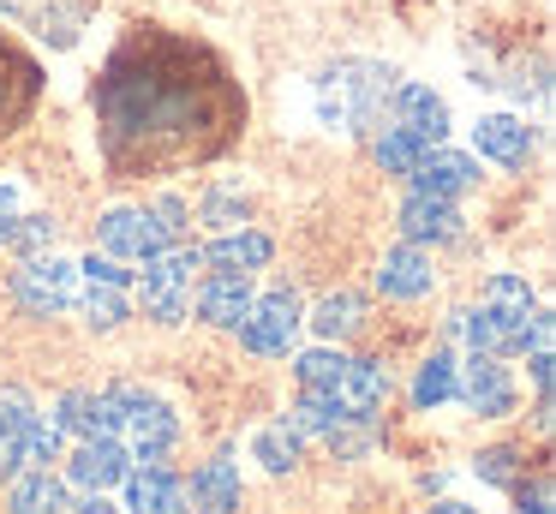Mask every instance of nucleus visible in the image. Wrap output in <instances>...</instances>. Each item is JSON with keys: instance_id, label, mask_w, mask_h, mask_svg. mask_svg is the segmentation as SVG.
Returning a JSON list of instances; mask_svg holds the SVG:
<instances>
[{"instance_id": "1", "label": "nucleus", "mask_w": 556, "mask_h": 514, "mask_svg": "<svg viewBox=\"0 0 556 514\" xmlns=\"http://www.w3.org/2000/svg\"><path fill=\"white\" fill-rule=\"evenodd\" d=\"M102 155L121 174H150L168 162H204L240 131L245 102L228 72L180 36H132L97 78Z\"/></svg>"}, {"instance_id": "2", "label": "nucleus", "mask_w": 556, "mask_h": 514, "mask_svg": "<svg viewBox=\"0 0 556 514\" xmlns=\"http://www.w3.org/2000/svg\"><path fill=\"white\" fill-rule=\"evenodd\" d=\"M395 66H383V60H336V66L317 72L312 84V108L317 120H324L329 131H365L383 120L389 108V90H395Z\"/></svg>"}, {"instance_id": "3", "label": "nucleus", "mask_w": 556, "mask_h": 514, "mask_svg": "<svg viewBox=\"0 0 556 514\" xmlns=\"http://www.w3.org/2000/svg\"><path fill=\"white\" fill-rule=\"evenodd\" d=\"M186 215L192 210H186L180 198H156L150 210H109L97 222V246L109 251V258H121V263H144V258H156V251L180 246Z\"/></svg>"}, {"instance_id": "4", "label": "nucleus", "mask_w": 556, "mask_h": 514, "mask_svg": "<svg viewBox=\"0 0 556 514\" xmlns=\"http://www.w3.org/2000/svg\"><path fill=\"white\" fill-rule=\"evenodd\" d=\"M204 269V258H198V246H168L156 251V258H144V275H138V293L132 305L144 311L150 323H186L192 317V275Z\"/></svg>"}, {"instance_id": "5", "label": "nucleus", "mask_w": 556, "mask_h": 514, "mask_svg": "<svg viewBox=\"0 0 556 514\" xmlns=\"http://www.w3.org/2000/svg\"><path fill=\"white\" fill-rule=\"evenodd\" d=\"M305 329V299L293 287H269L252 299V311L240 317V347L257 359H288L293 335Z\"/></svg>"}, {"instance_id": "6", "label": "nucleus", "mask_w": 556, "mask_h": 514, "mask_svg": "<svg viewBox=\"0 0 556 514\" xmlns=\"http://www.w3.org/2000/svg\"><path fill=\"white\" fill-rule=\"evenodd\" d=\"M13 299H18L25 317H66V311L78 305V263L54 258V251L25 258L13 275Z\"/></svg>"}, {"instance_id": "7", "label": "nucleus", "mask_w": 556, "mask_h": 514, "mask_svg": "<svg viewBox=\"0 0 556 514\" xmlns=\"http://www.w3.org/2000/svg\"><path fill=\"white\" fill-rule=\"evenodd\" d=\"M121 442L132 461H162L180 442V413L150 389H121Z\"/></svg>"}, {"instance_id": "8", "label": "nucleus", "mask_w": 556, "mask_h": 514, "mask_svg": "<svg viewBox=\"0 0 556 514\" xmlns=\"http://www.w3.org/2000/svg\"><path fill=\"white\" fill-rule=\"evenodd\" d=\"M0 18H13L18 30H30L49 48H73L78 36H85L90 12L78 7V0H0Z\"/></svg>"}, {"instance_id": "9", "label": "nucleus", "mask_w": 556, "mask_h": 514, "mask_svg": "<svg viewBox=\"0 0 556 514\" xmlns=\"http://www.w3.org/2000/svg\"><path fill=\"white\" fill-rule=\"evenodd\" d=\"M455 401L479 418H503L515 406V377H508V365L496 353H472L455 371Z\"/></svg>"}, {"instance_id": "10", "label": "nucleus", "mask_w": 556, "mask_h": 514, "mask_svg": "<svg viewBox=\"0 0 556 514\" xmlns=\"http://www.w3.org/2000/svg\"><path fill=\"white\" fill-rule=\"evenodd\" d=\"M54 425L66 437H121V389H66L54 401Z\"/></svg>"}, {"instance_id": "11", "label": "nucleus", "mask_w": 556, "mask_h": 514, "mask_svg": "<svg viewBox=\"0 0 556 514\" xmlns=\"http://www.w3.org/2000/svg\"><path fill=\"white\" fill-rule=\"evenodd\" d=\"M121 485H126V509L121 514H192L180 473H174V466H162V461H138Z\"/></svg>"}, {"instance_id": "12", "label": "nucleus", "mask_w": 556, "mask_h": 514, "mask_svg": "<svg viewBox=\"0 0 556 514\" xmlns=\"http://www.w3.org/2000/svg\"><path fill=\"white\" fill-rule=\"evenodd\" d=\"M126 473H132V449L121 437H85L66 454V485L78 490H114Z\"/></svg>"}, {"instance_id": "13", "label": "nucleus", "mask_w": 556, "mask_h": 514, "mask_svg": "<svg viewBox=\"0 0 556 514\" xmlns=\"http://www.w3.org/2000/svg\"><path fill=\"white\" fill-rule=\"evenodd\" d=\"M407 186H413V191H425V198H460V191L479 186V155L431 143V150L419 155V167L407 174Z\"/></svg>"}, {"instance_id": "14", "label": "nucleus", "mask_w": 556, "mask_h": 514, "mask_svg": "<svg viewBox=\"0 0 556 514\" xmlns=\"http://www.w3.org/2000/svg\"><path fill=\"white\" fill-rule=\"evenodd\" d=\"M198 258H204L210 275H257L269 258H276V239L257 234V227H228L222 239L198 246Z\"/></svg>"}, {"instance_id": "15", "label": "nucleus", "mask_w": 556, "mask_h": 514, "mask_svg": "<svg viewBox=\"0 0 556 514\" xmlns=\"http://www.w3.org/2000/svg\"><path fill=\"white\" fill-rule=\"evenodd\" d=\"M437 281L431 269V251L413 246V239H401V246L383 251V263H377V293L383 299H425Z\"/></svg>"}, {"instance_id": "16", "label": "nucleus", "mask_w": 556, "mask_h": 514, "mask_svg": "<svg viewBox=\"0 0 556 514\" xmlns=\"http://www.w3.org/2000/svg\"><path fill=\"white\" fill-rule=\"evenodd\" d=\"M395 227H401V239H413V246H448V239H460V210H455V198L407 191Z\"/></svg>"}, {"instance_id": "17", "label": "nucleus", "mask_w": 556, "mask_h": 514, "mask_svg": "<svg viewBox=\"0 0 556 514\" xmlns=\"http://www.w3.org/2000/svg\"><path fill=\"white\" fill-rule=\"evenodd\" d=\"M532 126L520 114H484L479 126H472V155H484V162L496 167H527L532 162Z\"/></svg>"}, {"instance_id": "18", "label": "nucleus", "mask_w": 556, "mask_h": 514, "mask_svg": "<svg viewBox=\"0 0 556 514\" xmlns=\"http://www.w3.org/2000/svg\"><path fill=\"white\" fill-rule=\"evenodd\" d=\"M389 114H395V126H407L413 138H425V143L448 138V102L431 84H395V90H389Z\"/></svg>"}, {"instance_id": "19", "label": "nucleus", "mask_w": 556, "mask_h": 514, "mask_svg": "<svg viewBox=\"0 0 556 514\" xmlns=\"http://www.w3.org/2000/svg\"><path fill=\"white\" fill-rule=\"evenodd\" d=\"M252 299H257L252 275H204V281H198L192 311L204 323H216V329H240V317L252 311Z\"/></svg>"}, {"instance_id": "20", "label": "nucleus", "mask_w": 556, "mask_h": 514, "mask_svg": "<svg viewBox=\"0 0 556 514\" xmlns=\"http://www.w3.org/2000/svg\"><path fill=\"white\" fill-rule=\"evenodd\" d=\"M186 502H192V514H233L240 509V466H233V454H216V461L198 466L192 485H186Z\"/></svg>"}, {"instance_id": "21", "label": "nucleus", "mask_w": 556, "mask_h": 514, "mask_svg": "<svg viewBox=\"0 0 556 514\" xmlns=\"http://www.w3.org/2000/svg\"><path fill=\"white\" fill-rule=\"evenodd\" d=\"M329 394L341 401L348 418H365V425H371V413L383 406V394H389V371L377 365V359H348V371H341V383Z\"/></svg>"}, {"instance_id": "22", "label": "nucleus", "mask_w": 556, "mask_h": 514, "mask_svg": "<svg viewBox=\"0 0 556 514\" xmlns=\"http://www.w3.org/2000/svg\"><path fill=\"white\" fill-rule=\"evenodd\" d=\"M365 293H353V287H341V293H329V299H317L312 311H305V323L317 329V341H329V347H341L348 335H359L365 329Z\"/></svg>"}, {"instance_id": "23", "label": "nucleus", "mask_w": 556, "mask_h": 514, "mask_svg": "<svg viewBox=\"0 0 556 514\" xmlns=\"http://www.w3.org/2000/svg\"><path fill=\"white\" fill-rule=\"evenodd\" d=\"M7 509L13 514H66V478H54L49 466H25V473H13Z\"/></svg>"}, {"instance_id": "24", "label": "nucleus", "mask_w": 556, "mask_h": 514, "mask_svg": "<svg viewBox=\"0 0 556 514\" xmlns=\"http://www.w3.org/2000/svg\"><path fill=\"white\" fill-rule=\"evenodd\" d=\"M455 353L448 347H437L431 359H425L419 371H413V406H425V413H437V406L455 401Z\"/></svg>"}, {"instance_id": "25", "label": "nucleus", "mask_w": 556, "mask_h": 514, "mask_svg": "<svg viewBox=\"0 0 556 514\" xmlns=\"http://www.w3.org/2000/svg\"><path fill=\"white\" fill-rule=\"evenodd\" d=\"M78 311H85V323L97 335H109L132 317V287H85L78 281Z\"/></svg>"}, {"instance_id": "26", "label": "nucleus", "mask_w": 556, "mask_h": 514, "mask_svg": "<svg viewBox=\"0 0 556 514\" xmlns=\"http://www.w3.org/2000/svg\"><path fill=\"white\" fill-rule=\"evenodd\" d=\"M341 418H348V413H341V401L329 389H300V401H293V413L281 418V425L300 430V437H329Z\"/></svg>"}, {"instance_id": "27", "label": "nucleus", "mask_w": 556, "mask_h": 514, "mask_svg": "<svg viewBox=\"0 0 556 514\" xmlns=\"http://www.w3.org/2000/svg\"><path fill=\"white\" fill-rule=\"evenodd\" d=\"M425 150H431V143L413 138V131H407V126H395V120H389V126L377 131V143H371V155H377V167H383V174H413Z\"/></svg>"}, {"instance_id": "28", "label": "nucleus", "mask_w": 556, "mask_h": 514, "mask_svg": "<svg viewBox=\"0 0 556 514\" xmlns=\"http://www.w3.org/2000/svg\"><path fill=\"white\" fill-rule=\"evenodd\" d=\"M61 442H66V430L54 425V418H30L25 430L13 437V449H18V466H49V461H61Z\"/></svg>"}, {"instance_id": "29", "label": "nucleus", "mask_w": 556, "mask_h": 514, "mask_svg": "<svg viewBox=\"0 0 556 514\" xmlns=\"http://www.w3.org/2000/svg\"><path fill=\"white\" fill-rule=\"evenodd\" d=\"M341 371H348V353L341 347H305L300 359H293V377H300V389H336Z\"/></svg>"}, {"instance_id": "30", "label": "nucleus", "mask_w": 556, "mask_h": 514, "mask_svg": "<svg viewBox=\"0 0 556 514\" xmlns=\"http://www.w3.org/2000/svg\"><path fill=\"white\" fill-rule=\"evenodd\" d=\"M300 449H305V437L288 425H269L252 437V454L264 461V473H293V466H300Z\"/></svg>"}, {"instance_id": "31", "label": "nucleus", "mask_w": 556, "mask_h": 514, "mask_svg": "<svg viewBox=\"0 0 556 514\" xmlns=\"http://www.w3.org/2000/svg\"><path fill=\"white\" fill-rule=\"evenodd\" d=\"M479 305H491V311H508V317H527L539 299H532V287L520 281V275H508V269H496L491 281H484V293H479Z\"/></svg>"}, {"instance_id": "32", "label": "nucleus", "mask_w": 556, "mask_h": 514, "mask_svg": "<svg viewBox=\"0 0 556 514\" xmlns=\"http://www.w3.org/2000/svg\"><path fill=\"white\" fill-rule=\"evenodd\" d=\"M54 234H61L54 215H18L13 234H7V246H13L18 258H42V251H54Z\"/></svg>"}, {"instance_id": "33", "label": "nucleus", "mask_w": 556, "mask_h": 514, "mask_svg": "<svg viewBox=\"0 0 556 514\" xmlns=\"http://www.w3.org/2000/svg\"><path fill=\"white\" fill-rule=\"evenodd\" d=\"M7 90H30V66H25V60H18L7 42H0V120L25 108V96H7Z\"/></svg>"}, {"instance_id": "34", "label": "nucleus", "mask_w": 556, "mask_h": 514, "mask_svg": "<svg viewBox=\"0 0 556 514\" xmlns=\"http://www.w3.org/2000/svg\"><path fill=\"white\" fill-rule=\"evenodd\" d=\"M30 418H37V401H30V389H18V383H0V437H18Z\"/></svg>"}, {"instance_id": "35", "label": "nucleus", "mask_w": 556, "mask_h": 514, "mask_svg": "<svg viewBox=\"0 0 556 514\" xmlns=\"http://www.w3.org/2000/svg\"><path fill=\"white\" fill-rule=\"evenodd\" d=\"M78 281L85 287H132V269H126L121 258H109V251H90V258L78 263Z\"/></svg>"}, {"instance_id": "36", "label": "nucleus", "mask_w": 556, "mask_h": 514, "mask_svg": "<svg viewBox=\"0 0 556 514\" xmlns=\"http://www.w3.org/2000/svg\"><path fill=\"white\" fill-rule=\"evenodd\" d=\"M204 222H216V227H240V222H245V198H240L233 186L204 191Z\"/></svg>"}, {"instance_id": "37", "label": "nucleus", "mask_w": 556, "mask_h": 514, "mask_svg": "<svg viewBox=\"0 0 556 514\" xmlns=\"http://www.w3.org/2000/svg\"><path fill=\"white\" fill-rule=\"evenodd\" d=\"M472 473H479L484 485H515V478H520V454L515 449H484L479 461H472Z\"/></svg>"}, {"instance_id": "38", "label": "nucleus", "mask_w": 556, "mask_h": 514, "mask_svg": "<svg viewBox=\"0 0 556 514\" xmlns=\"http://www.w3.org/2000/svg\"><path fill=\"white\" fill-rule=\"evenodd\" d=\"M508 490L520 497V514H551V478H544V473L532 478V485H527V478H515Z\"/></svg>"}, {"instance_id": "39", "label": "nucleus", "mask_w": 556, "mask_h": 514, "mask_svg": "<svg viewBox=\"0 0 556 514\" xmlns=\"http://www.w3.org/2000/svg\"><path fill=\"white\" fill-rule=\"evenodd\" d=\"M13 222H18V186H13V179H0V246H7Z\"/></svg>"}, {"instance_id": "40", "label": "nucleus", "mask_w": 556, "mask_h": 514, "mask_svg": "<svg viewBox=\"0 0 556 514\" xmlns=\"http://www.w3.org/2000/svg\"><path fill=\"white\" fill-rule=\"evenodd\" d=\"M66 514H121L102 490H85V502H66Z\"/></svg>"}, {"instance_id": "41", "label": "nucleus", "mask_w": 556, "mask_h": 514, "mask_svg": "<svg viewBox=\"0 0 556 514\" xmlns=\"http://www.w3.org/2000/svg\"><path fill=\"white\" fill-rule=\"evenodd\" d=\"M13 473H25V466H18V449H13V437H0V485H13Z\"/></svg>"}, {"instance_id": "42", "label": "nucleus", "mask_w": 556, "mask_h": 514, "mask_svg": "<svg viewBox=\"0 0 556 514\" xmlns=\"http://www.w3.org/2000/svg\"><path fill=\"white\" fill-rule=\"evenodd\" d=\"M425 514H479V509H467V502H437V509H425Z\"/></svg>"}]
</instances>
